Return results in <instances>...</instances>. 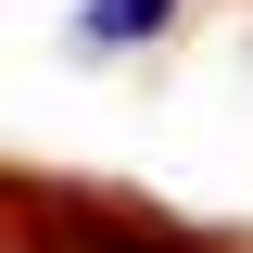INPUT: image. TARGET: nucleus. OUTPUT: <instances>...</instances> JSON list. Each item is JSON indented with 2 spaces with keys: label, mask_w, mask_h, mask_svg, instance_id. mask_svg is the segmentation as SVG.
I'll use <instances>...</instances> for the list:
<instances>
[{
  "label": "nucleus",
  "mask_w": 253,
  "mask_h": 253,
  "mask_svg": "<svg viewBox=\"0 0 253 253\" xmlns=\"http://www.w3.org/2000/svg\"><path fill=\"white\" fill-rule=\"evenodd\" d=\"M101 253H177V241H101Z\"/></svg>",
  "instance_id": "obj_2"
},
{
  "label": "nucleus",
  "mask_w": 253,
  "mask_h": 253,
  "mask_svg": "<svg viewBox=\"0 0 253 253\" xmlns=\"http://www.w3.org/2000/svg\"><path fill=\"white\" fill-rule=\"evenodd\" d=\"M165 13H177V0H89L76 38H89V51H139V38H165Z\"/></svg>",
  "instance_id": "obj_1"
}]
</instances>
